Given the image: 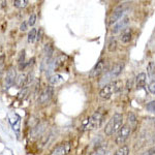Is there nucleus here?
Instances as JSON below:
<instances>
[{
  "label": "nucleus",
  "mask_w": 155,
  "mask_h": 155,
  "mask_svg": "<svg viewBox=\"0 0 155 155\" xmlns=\"http://www.w3.org/2000/svg\"><path fill=\"white\" fill-rule=\"evenodd\" d=\"M148 89L152 94H155V80L150 82V84L148 85Z\"/></svg>",
  "instance_id": "obj_25"
},
{
  "label": "nucleus",
  "mask_w": 155,
  "mask_h": 155,
  "mask_svg": "<svg viewBox=\"0 0 155 155\" xmlns=\"http://www.w3.org/2000/svg\"><path fill=\"white\" fill-rule=\"evenodd\" d=\"M62 81H63V79H62V77L60 74H53V76L49 78V83L51 85H58Z\"/></svg>",
  "instance_id": "obj_16"
},
{
  "label": "nucleus",
  "mask_w": 155,
  "mask_h": 155,
  "mask_svg": "<svg viewBox=\"0 0 155 155\" xmlns=\"http://www.w3.org/2000/svg\"><path fill=\"white\" fill-rule=\"evenodd\" d=\"M36 33H37V31H36L35 28H32L31 30H30L29 33H28V41L29 42H33L34 41H35Z\"/></svg>",
  "instance_id": "obj_20"
},
{
  "label": "nucleus",
  "mask_w": 155,
  "mask_h": 155,
  "mask_svg": "<svg viewBox=\"0 0 155 155\" xmlns=\"http://www.w3.org/2000/svg\"><path fill=\"white\" fill-rule=\"evenodd\" d=\"M142 155H148V154H147V152H145V153H144V154H142Z\"/></svg>",
  "instance_id": "obj_28"
},
{
  "label": "nucleus",
  "mask_w": 155,
  "mask_h": 155,
  "mask_svg": "<svg viewBox=\"0 0 155 155\" xmlns=\"http://www.w3.org/2000/svg\"><path fill=\"white\" fill-rule=\"evenodd\" d=\"M128 21H129V19L127 18V17L123 18L122 20H119V21L114 25L113 29H112V32H113V33H117V32H119L120 30H122L127 24H128Z\"/></svg>",
  "instance_id": "obj_11"
},
{
  "label": "nucleus",
  "mask_w": 155,
  "mask_h": 155,
  "mask_svg": "<svg viewBox=\"0 0 155 155\" xmlns=\"http://www.w3.org/2000/svg\"><path fill=\"white\" fill-rule=\"evenodd\" d=\"M146 109H147V111L150 112V113L155 114V101H150L149 104H147Z\"/></svg>",
  "instance_id": "obj_23"
},
{
  "label": "nucleus",
  "mask_w": 155,
  "mask_h": 155,
  "mask_svg": "<svg viewBox=\"0 0 155 155\" xmlns=\"http://www.w3.org/2000/svg\"><path fill=\"white\" fill-rule=\"evenodd\" d=\"M69 151V144H60L52 151L51 155H66Z\"/></svg>",
  "instance_id": "obj_10"
},
{
  "label": "nucleus",
  "mask_w": 155,
  "mask_h": 155,
  "mask_svg": "<svg viewBox=\"0 0 155 155\" xmlns=\"http://www.w3.org/2000/svg\"><path fill=\"white\" fill-rule=\"evenodd\" d=\"M146 79L147 76L145 72H141L136 78V86L137 89H143L146 86Z\"/></svg>",
  "instance_id": "obj_12"
},
{
  "label": "nucleus",
  "mask_w": 155,
  "mask_h": 155,
  "mask_svg": "<svg viewBox=\"0 0 155 155\" xmlns=\"http://www.w3.org/2000/svg\"><path fill=\"white\" fill-rule=\"evenodd\" d=\"M121 89H122V82L121 81L112 82V83L107 84L102 87V89L101 90V92H99V95H101V98H104V99H109L114 93L119 92Z\"/></svg>",
  "instance_id": "obj_3"
},
{
  "label": "nucleus",
  "mask_w": 155,
  "mask_h": 155,
  "mask_svg": "<svg viewBox=\"0 0 155 155\" xmlns=\"http://www.w3.org/2000/svg\"><path fill=\"white\" fill-rule=\"evenodd\" d=\"M15 6L16 7H19V8H23L28 4V1L27 0H16V1L14 2Z\"/></svg>",
  "instance_id": "obj_22"
},
{
  "label": "nucleus",
  "mask_w": 155,
  "mask_h": 155,
  "mask_svg": "<svg viewBox=\"0 0 155 155\" xmlns=\"http://www.w3.org/2000/svg\"><path fill=\"white\" fill-rule=\"evenodd\" d=\"M54 52V49L53 47L51 46V45H48L47 44L46 46H45V49H44V54H45V57H46V60H50L51 59V56L52 54H53Z\"/></svg>",
  "instance_id": "obj_15"
},
{
  "label": "nucleus",
  "mask_w": 155,
  "mask_h": 155,
  "mask_svg": "<svg viewBox=\"0 0 155 155\" xmlns=\"http://www.w3.org/2000/svg\"><path fill=\"white\" fill-rule=\"evenodd\" d=\"M17 74H16V69L14 67H9V69L6 72L5 79H4V88L8 89L9 87H12L14 85L15 81H16Z\"/></svg>",
  "instance_id": "obj_7"
},
{
  "label": "nucleus",
  "mask_w": 155,
  "mask_h": 155,
  "mask_svg": "<svg viewBox=\"0 0 155 155\" xmlns=\"http://www.w3.org/2000/svg\"><path fill=\"white\" fill-rule=\"evenodd\" d=\"M116 47H117L116 39H115V37H111L109 41V44H107V50L110 52H114L116 50Z\"/></svg>",
  "instance_id": "obj_18"
},
{
  "label": "nucleus",
  "mask_w": 155,
  "mask_h": 155,
  "mask_svg": "<svg viewBox=\"0 0 155 155\" xmlns=\"http://www.w3.org/2000/svg\"><path fill=\"white\" fill-rule=\"evenodd\" d=\"M107 153V145H102V146L97 147L93 151L90 153V155H106Z\"/></svg>",
  "instance_id": "obj_14"
},
{
  "label": "nucleus",
  "mask_w": 155,
  "mask_h": 155,
  "mask_svg": "<svg viewBox=\"0 0 155 155\" xmlns=\"http://www.w3.org/2000/svg\"><path fill=\"white\" fill-rule=\"evenodd\" d=\"M120 39H121V41L123 42V44H128V42L131 41V30L128 28L124 30V31L122 32Z\"/></svg>",
  "instance_id": "obj_13"
},
{
  "label": "nucleus",
  "mask_w": 155,
  "mask_h": 155,
  "mask_svg": "<svg viewBox=\"0 0 155 155\" xmlns=\"http://www.w3.org/2000/svg\"><path fill=\"white\" fill-rule=\"evenodd\" d=\"M128 154H129L128 146H126V145H123V146H121L118 150H117L116 153H115L114 155H128Z\"/></svg>",
  "instance_id": "obj_17"
},
{
  "label": "nucleus",
  "mask_w": 155,
  "mask_h": 155,
  "mask_svg": "<svg viewBox=\"0 0 155 155\" xmlns=\"http://www.w3.org/2000/svg\"><path fill=\"white\" fill-rule=\"evenodd\" d=\"M130 132H131V125H130V122H128V123L124 124V125L120 128V130L117 132V137H116V140H115L116 144L117 145L124 144V142L126 141L127 137L130 134Z\"/></svg>",
  "instance_id": "obj_4"
},
{
  "label": "nucleus",
  "mask_w": 155,
  "mask_h": 155,
  "mask_svg": "<svg viewBox=\"0 0 155 155\" xmlns=\"http://www.w3.org/2000/svg\"><path fill=\"white\" fill-rule=\"evenodd\" d=\"M35 22H36V16L34 14H32L28 20V25L29 26H33V25L35 24Z\"/></svg>",
  "instance_id": "obj_24"
},
{
  "label": "nucleus",
  "mask_w": 155,
  "mask_h": 155,
  "mask_svg": "<svg viewBox=\"0 0 155 155\" xmlns=\"http://www.w3.org/2000/svg\"><path fill=\"white\" fill-rule=\"evenodd\" d=\"M147 154L148 155H155V146L152 147L151 149H149L148 151H147Z\"/></svg>",
  "instance_id": "obj_27"
},
{
  "label": "nucleus",
  "mask_w": 155,
  "mask_h": 155,
  "mask_svg": "<svg viewBox=\"0 0 155 155\" xmlns=\"http://www.w3.org/2000/svg\"><path fill=\"white\" fill-rule=\"evenodd\" d=\"M104 110L101 107L93 115H91L86 120H84L83 123H82V127L80 129H82V130H93V129L98 128V127H101L102 121H104Z\"/></svg>",
  "instance_id": "obj_1"
},
{
  "label": "nucleus",
  "mask_w": 155,
  "mask_h": 155,
  "mask_svg": "<svg viewBox=\"0 0 155 155\" xmlns=\"http://www.w3.org/2000/svg\"><path fill=\"white\" fill-rule=\"evenodd\" d=\"M122 15H123V7H122V5L116 7L115 11L113 12V14L111 15V17H110V19H109V25L116 24L120 20V18L122 17Z\"/></svg>",
  "instance_id": "obj_9"
},
{
  "label": "nucleus",
  "mask_w": 155,
  "mask_h": 155,
  "mask_svg": "<svg viewBox=\"0 0 155 155\" xmlns=\"http://www.w3.org/2000/svg\"><path fill=\"white\" fill-rule=\"evenodd\" d=\"M18 63L20 69L24 68L25 66V51H22L19 55V59H18Z\"/></svg>",
  "instance_id": "obj_19"
},
{
  "label": "nucleus",
  "mask_w": 155,
  "mask_h": 155,
  "mask_svg": "<svg viewBox=\"0 0 155 155\" xmlns=\"http://www.w3.org/2000/svg\"><path fill=\"white\" fill-rule=\"evenodd\" d=\"M123 67H124L123 63H116L113 67H112L111 71L107 72V74H104V76L102 77L101 84L102 85V84H104V82H106V85H107V83L109 81H111V80H113V79H115V78H117L120 74H121Z\"/></svg>",
  "instance_id": "obj_5"
},
{
  "label": "nucleus",
  "mask_w": 155,
  "mask_h": 155,
  "mask_svg": "<svg viewBox=\"0 0 155 155\" xmlns=\"http://www.w3.org/2000/svg\"><path fill=\"white\" fill-rule=\"evenodd\" d=\"M122 126H123V116L119 113H115L113 117L107 123L106 128H104V134L107 136H113L114 134L120 130Z\"/></svg>",
  "instance_id": "obj_2"
},
{
  "label": "nucleus",
  "mask_w": 155,
  "mask_h": 155,
  "mask_svg": "<svg viewBox=\"0 0 155 155\" xmlns=\"http://www.w3.org/2000/svg\"><path fill=\"white\" fill-rule=\"evenodd\" d=\"M147 71L150 77H154L155 76V64L153 62H149L148 67H147Z\"/></svg>",
  "instance_id": "obj_21"
},
{
  "label": "nucleus",
  "mask_w": 155,
  "mask_h": 155,
  "mask_svg": "<svg viewBox=\"0 0 155 155\" xmlns=\"http://www.w3.org/2000/svg\"><path fill=\"white\" fill-rule=\"evenodd\" d=\"M27 25H28V23L23 22L22 25H21V27H20V30H21V31H26V30H27Z\"/></svg>",
  "instance_id": "obj_26"
},
{
  "label": "nucleus",
  "mask_w": 155,
  "mask_h": 155,
  "mask_svg": "<svg viewBox=\"0 0 155 155\" xmlns=\"http://www.w3.org/2000/svg\"><path fill=\"white\" fill-rule=\"evenodd\" d=\"M52 96H53V87H51V86L46 87V88L41 92V94H39L38 104H42V106H44V104H47L50 101H51Z\"/></svg>",
  "instance_id": "obj_6"
},
{
  "label": "nucleus",
  "mask_w": 155,
  "mask_h": 155,
  "mask_svg": "<svg viewBox=\"0 0 155 155\" xmlns=\"http://www.w3.org/2000/svg\"><path fill=\"white\" fill-rule=\"evenodd\" d=\"M104 67H106V61H104V59H101L95 64V66L91 69V71L89 72V77L90 78H97L102 71H104Z\"/></svg>",
  "instance_id": "obj_8"
}]
</instances>
